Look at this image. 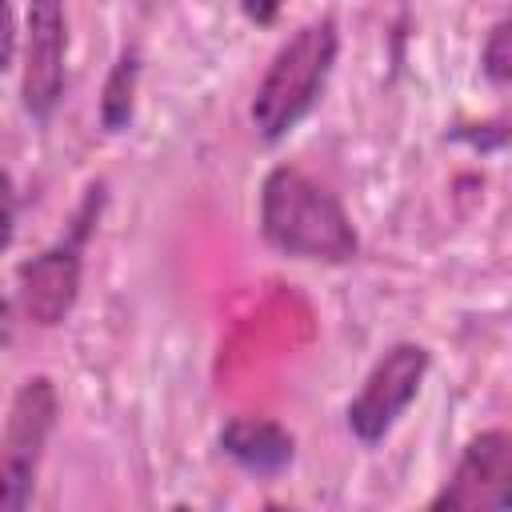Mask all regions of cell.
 <instances>
[{"label": "cell", "mask_w": 512, "mask_h": 512, "mask_svg": "<svg viewBox=\"0 0 512 512\" xmlns=\"http://www.w3.org/2000/svg\"><path fill=\"white\" fill-rule=\"evenodd\" d=\"M136 76H140V64H136V52L124 48L116 56V64L108 68L104 76V88H100V128L104 132H124L136 116Z\"/></svg>", "instance_id": "9c48e42d"}, {"label": "cell", "mask_w": 512, "mask_h": 512, "mask_svg": "<svg viewBox=\"0 0 512 512\" xmlns=\"http://www.w3.org/2000/svg\"><path fill=\"white\" fill-rule=\"evenodd\" d=\"M260 232L292 260L348 264L360 252V236L344 204L296 164H276L260 184Z\"/></svg>", "instance_id": "6da1fadb"}, {"label": "cell", "mask_w": 512, "mask_h": 512, "mask_svg": "<svg viewBox=\"0 0 512 512\" xmlns=\"http://www.w3.org/2000/svg\"><path fill=\"white\" fill-rule=\"evenodd\" d=\"M428 348L416 340L392 344L364 376L360 392L348 400V428L360 444H380L396 420L408 412V404L420 396V384L428 376Z\"/></svg>", "instance_id": "277c9868"}, {"label": "cell", "mask_w": 512, "mask_h": 512, "mask_svg": "<svg viewBox=\"0 0 512 512\" xmlns=\"http://www.w3.org/2000/svg\"><path fill=\"white\" fill-rule=\"evenodd\" d=\"M16 236V188H12V176L0 168V252H8Z\"/></svg>", "instance_id": "7c38bea8"}, {"label": "cell", "mask_w": 512, "mask_h": 512, "mask_svg": "<svg viewBox=\"0 0 512 512\" xmlns=\"http://www.w3.org/2000/svg\"><path fill=\"white\" fill-rule=\"evenodd\" d=\"M220 448L252 476H280L296 460V436L268 416H232L220 428Z\"/></svg>", "instance_id": "ba28073f"}, {"label": "cell", "mask_w": 512, "mask_h": 512, "mask_svg": "<svg viewBox=\"0 0 512 512\" xmlns=\"http://www.w3.org/2000/svg\"><path fill=\"white\" fill-rule=\"evenodd\" d=\"M480 68H484L488 84H496V88H504L512 80V20L508 16H500L488 28V36L480 44Z\"/></svg>", "instance_id": "30bf717a"}, {"label": "cell", "mask_w": 512, "mask_h": 512, "mask_svg": "<svg viewBox=\"0 0 512 512\" xmlns=\"http://www.w3.org/2000/svg\"><path fill=\"white\" fill-rule=\"evenodd\" d=\"M336 52H340V32H336L332 16L300 24L276 48V56L268 60V68L256 84V96L248 104V120L264 144L284 140L312 112V104L320 100V92L328 84Z\"/></svg>", "instance_id": "7a4b0ae2"}, {"label": "cell", "mask_w": 512, "mask_h": 512, "mask_svg": "<svg viewBox=\"0 0 512 512\" xmlns=\"http://www.w3.org/2000/svg\"><path fill=\"white\" fill-rule=\"evenodd\" d=\"M512 500V436L504 428H488L472 436L444 480V488L428 500L436 512H492Z\"/></svg>", "instance_id": "8992f818"}, {"label": "cell", "mask_w": 512, "mask_h": 512, "mask_svg": "<svg viewBox=\"0 0 512 512\" xmlns=\"http://www.w3.org/2000/svg\"><path fill=\"white\" fill-rule=\"evenodd\" d=\"M80 244H84V236L68 232V240H60V244H52L40 256L20 264V272H16V308L28 324L56 328L76 308L80 272H84Z\"/></svg>", "instance_id": "52a82bcc"}, {"label": "cell", "mask_w": 512, "mask_h": 512, "mask_svg": "<svg viewBox=\"0 0 512 512\" xmlns=\"http://www.w3.org/2000/svg\"><path fill=\"white\" fill-rule=\"evenodd\" d=\"M68 16L64 0H28L20 40V104L32 120H48L64 96Z\"/></svg>", "instance_id": "5b68a950"}, {"label": "cell", "mask_w": 512, "mask_h": 512, "mask_svg": "<svg viewBox=\"0 0 512 512\" xmlns=\"http://www.w3.org/2000/svg\"><path fill=\"white\" fill-rule=\"evenodd\" d=\"M56 416H60V392L52 376L44 372L24 376L0 432V512L28 508L44 448L56 432Z\"/></svg>", "instance_id": "3957f363"}, {"label": "cell", "mask_w": 512, "mask_h": 512, "mask_svg": "<svg viewBox=\"0 0 512 512\" xmlns=\"http://www.w3.org/2000/svg\"><path fill=\"white\" fill-rule=\"evenodd\" d=\"M16 52H20V24H16L12 0H0V72L16 64Z\"/></svg>", "instance_id": "8fae6325"}, {"label": "cell", "mask_w": 512, "mask_h": 512, "mask_svg": "<svg viewBox=\"0 0 512 512\" xmlns=\"http://www.w3.org/2000/svg\"><path fill=\"white\" fill-rule=\"evenodd\" d=\"M240 8L256 28H272L284 12V0H240Z\"/></svg>", "instance_id": "4fadbf2b"}]
</instances>
